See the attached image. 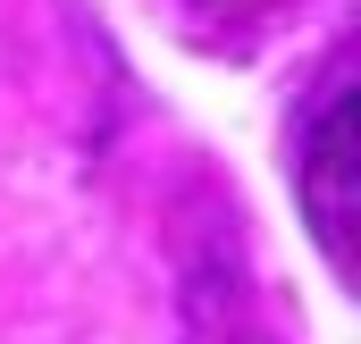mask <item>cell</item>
I'll list each match as a JSON object with an SVG mask.
<instances>
[{
	"instance_id": "obj_1",
	"label": "cell",
	"mask_w": 361,
	"mask_h": 344,
	"mask_svg": "<svg viewBox=\"0 0 361 344\" xmlns=\"http://www.w3.org/2000/svg\"><path fill=\"white\" fill-rule=\"evenodd\" d=\"M294 202L311 219V235L328 244V260H345L353 244V85L345 68H328L302 126H294Z\"/></svg>"
}]
</instances>
